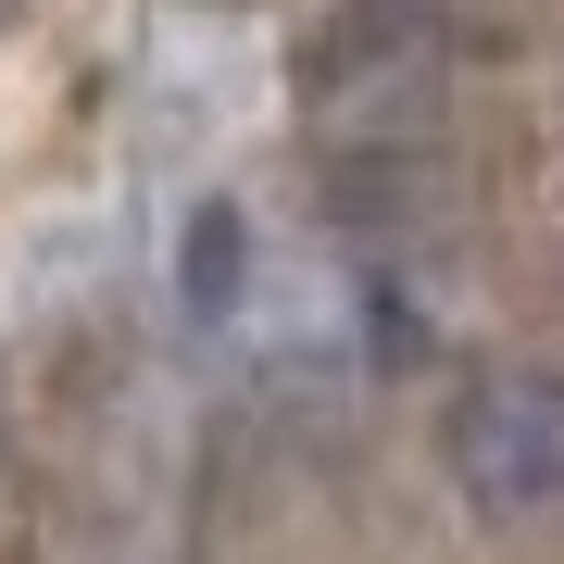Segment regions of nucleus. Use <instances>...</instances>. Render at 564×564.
I'll use <instances>...</instances> for the list:
<instances>
[{
	"instance_id": "1",
	"label": "nucleus",
	"mask_w": 564,
	"mask_h": 564,
	"mask_svg": "<svg viewBox=\"0 0 564 564\" xmlns=\"http://www.w3.org/2000/svg\"><path fill=\"white\" fill-rule=\"evenodd\" d=\"M452 477L489 514H527L564 489V389L552 377H477L452 402Z\"/></svg>"
},
{
	"instance_id": "2",
	"label": "nucleus",
	"mask_w": 564,
	"mask_h": 564,
	"mask_svg": "<svg viewBox=\"0 0 564 564\" xmlns=\"http://www.w3.org/2000/svg\"><path fill=\"white\" fill-rule=\"evenodd\" d=\"M226 289H239V214H226V202H214L202 226H188V302H202V314H214V302H226Z\"/></svg>"
},
{
	"instance_id": "3",
	"label": "nucleus",
	"mask_w": 564,
	"mask_h": 564,
	"mask_svg": "<svg viewBox=\"0 0 564 564\" xmlns=\"http://www.w3.org/2000/svg\"><path fill=\"white\" fill-rule=\"evenodd\" d=\"M0 13H13V0H0Z\"/></svg>"
}]
</instances>
